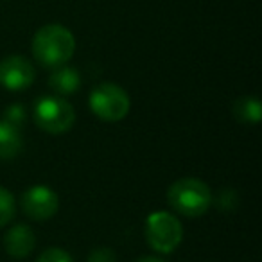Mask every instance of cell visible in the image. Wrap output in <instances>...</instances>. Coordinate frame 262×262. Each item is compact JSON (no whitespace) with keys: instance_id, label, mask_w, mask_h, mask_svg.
<instances>
[{"instance_id":"cell-1","label":"cell","mask_w":262,"mask_h":262,"mask_svg":"<svg viewBox=\"0 0 262 262\" xmlns=\"http://www.w3.org/2000/svg\"><path fill=\"white\" fill-rule=\"evenodd\" d=\"M76 51V40L67 27L51 24L45 26L33 38V56L41 67L58 69L70 61Z\"/></svg>"},{"instance_id":"cell-2","label":"cell","mask_w":262,"mask_h":262,"mask_svg":"<svg viewBox=\"0 0 262 262\" xmlns=\"http://www.w3.org/2000/svg\"><path fill=\"white\" fill-rule=\"evenodd\" d=\"M167 201L172 210L187 217H200L210 208L212 192L205 182L198 178H182L167 190Z\"/></svg>"},{"instance_id":"cell-3","label":"cell","mask_w":262,"mask_h":262,"mask_svg":"<svg viewBox=\"0 0 262 262\" xmlns=\"http://www.w3.org/2000/svg\"><path fill=\"white\" fill-rule=\"evenodd\" d=\"M33 119L40 129L49 135L67 133L76 122V112L72 104L59 95H41L33 108Z\"/></svg>"},{"instance_id":"cell-4","label":"cell","mask_w":262,"mask_h":262,"mask_svg":"<svg viewBox=\"0 0 262 262\" xmlns=\"http://www.w3.org/2000/svg\"><path fill=\"white\" fill-rule=\"evenodd\" d=\"M90 110L104 122H119L129 112V97L113 83H101L90 92L88 97Z\"/></svg>"},{"instance_id":"cell-5","label":"cell","mask_w":262,"mask_h":262,"mask_svg":"<svg viewBox=\"0 0 262 262\" xmlns=\"http://www.w3.org/2000/svg\"><path fill=\"white\" fill-rule=\"evenodd\" d=\"M183 228L169 212H155L146 221V241L158 253H171L180 246Z\"/></svg>"},{"instance_id":"cell-6","label":"cell","mask_w":262,"mask_h":262,"mask_svg":"<svg viewBox=\"0 0 262 262\" xmlns=\"http://www.w3.org/2000/svg\"><path fill=\"white\" fill-rule=\"evenodd\" d=\"M59 198L52 189L45 185H34L22 196V210L34 221H47L58 212Z\"/></svg>"},{"instance_id":"cell-7","label":"cell","mask_w":262,"mask_h":262,"mask_svg":"<svg viewBox=\"0 0 262 262\" xmlns=\"http://www.w3.org/2000/svg\"><path fill=\"white\" fill-rule=\"evenodd\" d=\"M33 63L24 56H8L0 61V84L9 92H20L34 83Z\"/></svg>"},{"instance_id":"cell-8","label":"cell","mask_w":262,"mask_h":262,"mask_svg":"<svg viewBox=\"0 0 262 262\" xmlns=\"http://www.w3.org/2000/svg\"><path fill=\"white\" fill-rule=\"evenodd\" d=\"M6 251L13 258H24L34 250L36 246V237L34 232L27 225H15L4 237Z\"/></svg>"},{"instance_id":"cell-9","label":"cell","mask_w":262,"mask_h":262,"mask_svg":"<svg viewBox=\"0 0 262 262\" xmlns=\"http://www.w3.org/2000/svg\"><path fill=\"white\" fill-rule=\"evenodd\" d=\"M49 86L56 92V95L63 97V95H72L79 90L81 86V76L76 69L72 67H58L49 77Z\"/></svg>"},{"instance_id":"cell-10","label":"cell","mask_w":262,"mask_h":262,"mask_svg":"<svg viewBox=\"0 0 262 262\" xmlns=\"http://www.w3.org/2000/svg\"><path fill=\"white\" fill-rule=\"evenodd\" d=\"M22 135L13 124L0 120V160H11L22 151Z\"/></svg>"},{"instance_id":"cell-11","label":"cell","mask_w":262,"mask_h":262,"mask_svg":"<svg viewBox=\"0 0 262 262\" xmlns=\"http://www.w3.org/2000/svg\"><path fill=\"white\" fill-rule=\"evenodd\" d=\"M232 113L237 122L255 126L262 119V104L257 97H241L233 102Z\"/></svg>"},{"instance_id":"cell-12","label":"cell","mask_w":262,"mask_h":262,"mask_svg":"<svg viewBox=\"0 0 262 262\" xmlns=\"http://www.w3.org/2000/svg\"><path fill=\"white\" fill-rule=\"evenodd\" d=\"M16 214V201L8 189L0 187V228L13 221Z\"/></svg>"},{"instance_id":"cell-13","label":"cell","mask_w":262,"mask_h":262,"mask_svg":"<svg viewBox=\"0 0 262 262\" xmlns=\"http://www.w3.org/2000/svg\"><path fill=\"white\" fill-rule=\"evenodd\" d=\"M215 207L223 212H232L239 207V196L237 190L233 189H225L219 192V196L215 198Z\"/></svg>"},{"instance_id":"cell-14","label":"cell","mask_w":262,"mask_h":262,"mask_svg":"<svg viewBox=\"0 0 262 262\" xmlns=\"http://www.w3.org/2000/svg\"><path fill=\"white\" fill-rule=\"evenodd\" d=\"M26 108H24V104H20V102H15V104H11L8 110L4 112V120L9 124H13L15 127H22L24 122H26Z\"/></svg>"},{"instance_id":"cell-15","label":"cell","mask_w":262,"mask_h":262,"mask_svg":"<svg viewBox=\"0 0 262 262\" xmlns=\"http://www.w3.org/2000/svg\"><path fill=\"white\" fill-rule=\"evenodd\" d=\"M38 262H72V257L61 248H47L38 257Z\"/></svg>"},{"instance_id":"cell-16","label":"cell","mask_w":262,"mask_h":262,"mask_svg":"<svg viewBox=\"0 0 262 262\" xmlns=\"http://www.w3.org/2000/svg\"><path fill=\"white\" fill-rule=\"evenodd\" d=\"M115 251L112 248H95L88 255V262H115Z\"/></svg>"},{"instance_id":"cell-17","label":"cell","mask_w":262,"mask_h":262,"mask_svg":"<svg viewBox=\"0 0 262 262\" xmlns=\"http://www.w3.org/2000/svg\"><path fill=\"white\" fill-rule=\"evenodd\" d=\"M137 262H165V260H162V258H158V257H142Z\"/></svg>"}]
</instances>
